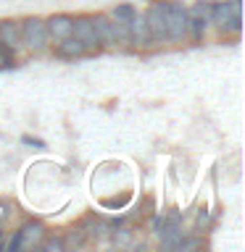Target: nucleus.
I'll return each mask as SVG.
<instances>
[{
    "mask_svg": "<svg viewBox=\"0 0 245 252\" xmlns=\"http://www.w3.org/2000/svg\"><path fill=\"white\" fill-rule=\"evenodd\" d=\"M163 19L169 45L187 42V5L182 0H163Z\"/></svg>",
    "mask_w": 245,
    "mask_h": 252,
    "instance_id": "f03ea898",
    "label": "nucleus"
},
{
    "mask_svg": "<svg viewBox=\"0 0 245 252\" xmlns=\"http://www.w3.org/2000/svg\"><path fill=\"white\" fill-rule=\"evenodd\" d=\"M8 250H11V252H19V250H21V239H19V231H13L11 242H8Z\"/></svg>",
    "mask_w": 245,
    "mask_h": 252,
    "instance_id": "aec40b11",
    "label": "nucleus"
},
{
    "mask_svg": "<svg viewBox=\"0 0 245 252\" xmlns=\"http://www.w3.org/2000/svg\"><path fill=\"white\" fill-rule=\"evenodd\" d=\"M201 247H203L201 236H185V234L171 244V250H177V252H190V250H201Z\"/></svg>",
    "mask_w": 245,
    "mask_h": 252,
    "instance_id": "4468645a",
    "label": "nucleus"
},
{
    "mask_svg": "<svg viewBox=\"0 0 245 252\" xmlns=\"http://www.w3.org/2000/svg\"><path fill=\"white\" fill-rule=\"evenodd\" d=\"M21 145H27V147H35V150H45V139H40V137H32V134H24L21 137Z\"/></svg>",
    "mask_w": 245,
    "mask_h": 252,
    "instance_id": "6ab92c4d",
    "label": "nucleus"
},
{
    "mask_svg": "<svg viewBox=\"0 0 245 252\" xmlns=\"http://www.w3.org/2000/svg\"><path fill=\"white\" fill-rule=\"evenodd\" d=\"M163 226H166V213H156L153 220H150V228H153V234L161 236V234H163Z\"/></svg>",
    "mask_w": 245,
    "mask_h": 252,
    "instance_id": "f3484780",
    "label": "nucleus"
},
{
    "mask_svg": "<svg viewBox=\"0 0 245 252\" xmlns=\"http://www.w3.org/2000/svg\"><path fill=\"white\" fill-rule=\"evenodd\" d=\"M79 226H82V231H84V236H87V242H108L111 223L100 220L98 216H87Z\"/></svg>",
    "mask_w": 245,
    "mask_h": 252,
    "instance_id": "f8f14e48",
    "label": "nucleus"
},
{
    "mask_svg": "<svg viewBox=\"0 0 245 252\" xmlns=\"http://www.w3.org/2000/svg\"><path fill=\"white\" fill-rule=\"evenodd\" d=\"M47 53H53L55 58H61V61H77V58H87L84 45L79 42V39H77L74 34L66 37V39H58V42H53Z\"/></svg>",
    "mask_w": 245,
    "mask_h": 252,
    "instance_id": "1a4fd4ad",
    "label": "nucleus"
},
{
    "mask_svg": "<svg viewBox=\"0 0 245 252\" xmlns=\"http://www.w3.org/2000/svg\"><path fill=\"white\" fill-rule=\"evenodd\" d=\"M63 244H66V250H79V247H84L87 244V236L82 231V226H74V228H69L66 234H63Z\"/></svg>",
    "mask_w": 245,
    "mask_h": 252,
    "instance_id": "ddd939ff",
    "label": "nucleus"
},
{
    "mask_svg": "<svg viewBox=\"0 0 245 252\" xmlns=\"http://www.w3.org/2000/svg\"><path fill=\"white\" fill-rule=\"evenodd\" d=\"M240 8H243V0H216V3H211L208 24L219 32L221 37H224V32H227V27H229V21H232V16H235V13H240Z\"/></svg>",
    "mask_w": 245,
    "mask_h": 252,
    "instance_id": "423d86ee",
    "label": "nucleus"
},
{
    "mask_svg": "<svg viewBox=\"0 0 245 252\" xmlns=\"http://www.w3.org/2000/svg\"><path fill=\"white\" fill-rule=\"evenodd\" d=\"M8 216V208H5V205H0V218H5Z\"/></svg>",
    "mask_w": 245,
    "mask_h": 252,
    "instance_id": "412c9836",
    "label": "nucleus"
},
{
    "mask_svg": "<svg viewBox=\"0 0 245 252\" xmlns=\"http://www.w3.org/2000/svg\"><path fill=\"white\" fill-rule=\"evenodd\" d=\"M40 250L45 252H63L66 244H63V234H45V239L40 242Z\"/></svg>",
    "mask_w": 245,
    "mask_h": 252,
    "instance_id": "2eb2a0df",
    "label": "nucleus"
},
{
    "mask_svg": "<svg viewBox=\"0 0 245 252\" xmlns=\"http://www.w3.org/2000/svg\"><path fill=\"white\" fill-rule=\"evenodd\" d=\"M134 11H137V8H134L132 3H119V5H114L108 11V16L111 19H122V21H129L132 16H134Z\"/></svg>",
    "mask_w": 245,
    "mask_h": 252,
    "instance_id": "dca6fc26",
    "label": "nucleus"
},
{
    "mask_svg": "<svg viewBox=\"0 0 245 252\" xmlns=\"http://www.w3.org/2000/svg\"><path fill=\"white\" fill-rule=\"evenodd\" d=\"M208 16H211V0H195L187 8V39L190 42H195V45L203 42L205 32L211 29Z\"/></svg>",
    "mask_w": 245,
    "mask_h": 252,
    "instance_id": "7ed1b4c3",
    "label": "nucleus"
},
{
    "mask_svg": "<svg viewBox=\"0 0 245 252\" xmlns=\"http://www.w3.org/2000/svg\"><path fill=\"white\" fill-rule=\"evenodd\" d=\"M71 34H74L79 42L84 45L87 55H98V53H103L100 39H98V34H95V27H92L90 13H79V16H74V32H71Z\"/></svg>",
    "mask_w": 245,
    "mask_h": 252,
    "instance_id": "39448f33",
    "label": "nucleus"
},
{
    "mask_svg": "<svg viewBox=\"0 0 245 252\" xmlns=\"http://www.w3.org/2000/svg\"><path fill=\"white\" fill-rule=\"evenodd\" d=\"M47 228L42 220H27L21 228H19V239H21V250H37L40 242L45 239Z\"/></svg>",
    "mask_w": 245,
    "mask_h": 252,
    "instance_id": "9b49d317",
    "label": "nucleus"
},
{
    "mask_svg": "<svg viewBox=\"0 0 245 252\" xmlns=\"http://www.w3.org/2000/svg\"><path fill=\"white\" fill-rule=\"evenodd\" d=\"M195 226H198V231H205V228L211 226V216H208V210H205V208H201V210H198Z\"/></svg>",
    "mask_w": 245,
    "mask_h": 252,
    "instance_id": "a211bd4d",
    "label": "nucleus"
},
{
    "mask_svg": "<svg viewBox=\"0 0 245 252\" xmlns=\"http://www.w3.org/2000/svg\"><path fill=\"white\" fill-rule=\"evenodd\" d=\"M142 16H145V24H148V32H150L153 45H156V47L169 45V34H166V19H163V0H150L148 8L142 11Z\"/></svg>",
    "mask_w": 245,
    "mask_h": 252,
    "instance_id": "20e7f679",
    "label": "nucleus"
},
{
    "mask_svg": "<svg viewBox=\"0 0 245 252\" xmlns=\"http://www.w3.org/2000/svg\"><path fill=\"white\" fill-rule=\"evenodd\" d=\"M45 29H47V37H50V45L58 42V39H66L71 37L74 32V16L71 13H53L45 19Z\"/></svg>",
    "mask_w": 245,
    "mask_h": 252,
    "instance_id": "0eeeda50",
    "label": "nucleus"
},
{
    "mask_svg": "<svg viewBox=\"0 0 245 252\" xmlns=\"http://www.w3.org/2000/svg\"><path fill=\"white\" fill-rule=\"evenodd\" d=\"M0 45H5L16 58L24 55V45H21V29H19V19H0Z\"/></svg>",
    "mask_w": 245,
    "mask_h": 252,
    "instance_id": "6e6552de",
    "label": "nucleus"
},
{
    "mask_svg": "<svg viewBox=\"0 0 245 252\" xmlns=\"http://www.w3.org/2000/svg\"><path fill=\"white\" fill-rule=\"evenodd\" d=\"M92 19V27H95V34L100 39V47L103 53H116V42H114V27H111V16L108 13H90Z\"/></svg>",
    "mask_w": 245,
    "mask_h": 252,
    "instance_id": "9d476101",
    "label": "nucleus"
},
{
    "mask_svg": "<svg viewBox=\"0 0 245 252\" xmlns=\"http://www.w3.org/2000/svg\"><path fill=\"white\" fill-rule=\"evenodd\" d=\"M19 29H21L24 55H45L50 50V37H47V29H45V19H40V16L19 19Z\"/></svg>",
    "mask_w": 245,
    "mask_h": 252,
    "instance_id": "f257e3e1",
    "label": "nucleus"
}]
</instances>
